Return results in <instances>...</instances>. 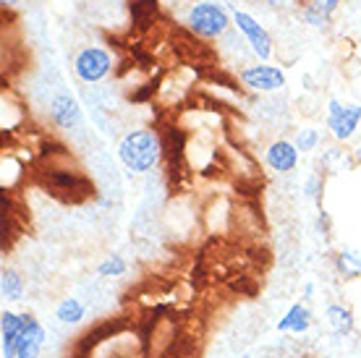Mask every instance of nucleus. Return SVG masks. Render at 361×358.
<instances>
[{"label": "nucleus", "mask_w": 361, "mask_h": 358, "mask_svg": "<svg viewBox=\"0 0 361 358\" xmlns=\"http://www.w3.org/2000/svg\"><path fill=\"white\" fill-rule=\"evenodd\" d=\"M163 142L149 128H134L118 144V157L131 173H147L160 162Z\"/></svg>", "instance_id": "nucleus-1"}, {"label": "nucleus", "mask_w": 361, "mask_h": 358, "mask_svg": "<svg viewBox=\"0 0 361 358\" xmlns=\"http://www.w3.org/2000/svg\"><path fill=\"white\" fill-rule=\"evenodd\" d=\"M131 16H134V24L136 27H149V24H154V18H157V13H160V8H157V0H131Z\"/></svg>", "instance_id": "nucleus-16"}, {"label": "nucleus", "mask_w": 361, "mask_h": 358, "mask_svg": "<svg viewBox=\"0 0 361 358\" xmlns=\"http://www.w3.org/2000/svg\"><path fill=\"white\" fill-rule=\"evenodd\" d=\"M233 21H235V27L244 32V37L249 39V45H252L254 53L259 55L262 61H267V58L272 55V39H270V35H267V32H264V29L259 27V24H257V21H254L249 13H244V11H235Z\"/></svg>", "instance_id": "nucleus-6"}, {"label": "nucleus", "mask_w": 361, "mask_h": 358, "mask_svg": "<svg viewBox=\"0 0 361 358\" xmlns=\"http://www.w3.org/2000/svg\"><path fill=\"white\" fill-rule=\"evenodd\" d=\"M21 332H24V314L8 311V309L0 314V353L3 358H16Z\"/></svg>", "instance_id": "nucleus-8"}, {"label": "nucleus", "mask_w": 361, "mask_h": 358, "mask_svg": "<svg viewBox=\"0 0 361 358\" xmlns=\"http://www.w3.org/2000/svg\"><path fill=\"white\" fill-rule=\"evenodd\" d=\"M241 81L254 92H275L286 87V73L275 66H249L241 71Z\"/></svg>", "instance_id": "nucleus-5"}, {"label": "nucleus", "mask_w": 361, "mask_h": 358, "mask_svg": "<svg viewBox=\"0 0 361 358\" xmlns=\"http://www.w3.org/2000/svg\"><path fill=\"white\" fill-rule=\"evenodd\" d=\"M335 269L345 280H353L361 275V249H341L335 254Z\"/></svg>", "instance_id": "nucleus-13"}, {"label": "nucleus", "mask_w": 361, "mask_h": 358, "mask_svg": "<svg viewBox=\"0 0 361 358\" xmlns=\"http://www.w3.org/2000/svg\"><path fill=\"white\" fill-rule=\"evenodd\" d=\"M126 259L121 257V254H110L108 259H102L97 264V275L99 278H121V275H126Z\"/></svg>", "instance_id": "nucleus-17"}, {"label": "nucleus", "mask_w": 361, "mask_h": 358, "mask_svg": "<svg viewBox=\"0 0 361 358\" xmlns=\"http://www.w3.org/2000/svg\"><path fill=\"white\" fill-rule=\"evenodd\" d=\"M304 16H307L309 24H314V27H319V24H325L327 16H330V11L325 8V3H314V6H309L307 11H304Z\"/></svg>", "instance_id": "nucleus-19"}, {"label": "nucleus", "mask_w": 361, "mask_h": 358, "mask_svg": "<svg viewBox=\"0 0 361 358\" xmlns=\"http://www.w3.org/2000/svg\"><path fill=\"white\" fill-rule=\"evenodd\" d=\"M361 123V108L359 105H341L338 99H330L327 108V125L338 142H345L356 134V128Z\"/></svg>", "instance_id": "nucleus-3"}, {"label": "nucleus", "mask_w": 361, "mask_h": 358, "mask_svg": "<svg viewBox=\"0 0 361 358\" xmlns=\"http://www.w3.org/2000/svg\"><path fill=\"white\" fill-rule=\"evenodd\" d=\"M317 142H319V134H317L314 128H301L293 144H296L298 152H312V149L317 147Z\"/></svg>", "instance_id": "nucleus-18"}, {"label": "nucleus", "mask_w": 361, "mask_h": 358, "mask_svg": "<svg viewBox=\"0 0 361 358\" xmlns=\"http://www.w3.org/2000/svg\"><path fill=\"white\" fill-rule=\"evenodd\" d=\"M264 160H267V165H270L272 171L290 173L293 168H296V162H298L296 144H290V142H272L270 149H267V154H264Z\"/></svg>", "instance_id": "nucleus-10"}, {"label": "nucleus", "mask_w": 361, "mask_h": 358, "mask_svg": "<svg viewBox=\"0 0 361 358\" xmlns=\"http://www.w3.org/2000/svg\"><path fill=\"white\" fill-rule=\"evenodd\" d=\"M3 6H13V3H18V0H0Z\"/></svg>", "instance_id": "nucleus-22"}, {"label": "nucleus", "mask_w": 361, "mask_h": 358, "mask_svg": "<svg viewBox=\"0 0 361 358\" xmlns=\"http://www.w3.org/2000/svg\"><path fill=\"white\" fill-rule=\"evenodd\" d=\"M338 3H341V0H325V8H327V11H333L335 6H338Z\"/></svg>", "instance_id": "nucleus-21"}, {"label": "nucleus", "mask_w": 361, "mask_h": 358, "mask_svg": "<svg viewBox=\"0 0 361 358\" xmlns=\"http://www.w3.org/2000/svg\"><path fill=\"white\" fill-rule=\"evenodd\" d=\"M42 345H45V327L35 314H24V332L18 340L16 358H39Z\"/></svg>", "instance_id": "nucleus-7"}, {"label": "nucleus", "mask_w": 361, "mask_h": 358, "mask_svg": "<svg viewBox=\"0 0 361 358\" xmlns=\"http://www.w3.org/2000/svg\"><path fill=\"white\" fill-rule=\"evenodd\" d=\"M189 29L204 39L220 37L228 29V13L215 3H197L189 11Z\"/></svg>", "instance_id": "nucleus-2"}, {"label": "nucleus", "mask_w": 361, "mask_h": 358, "mask_svg": "<svg viewBox=\"0 0 361 358\" xmlns=\"http://www.w3.org/2000/svg\"><path fill=\"white\" fill-rule=\"evenodd\" d=\"M55 319L61 324H79L84 319V304L79 298H63L61 304L55 306Z\"/></svg>", "instance_id": "nucleus-15"}, {"label": "nucleus", "mask_w": 361, "mask_h": 358, "mask_svg": "<svg viewBox=\"0 0 361 358\" xmlns=\"http://www.w3.org/2000/svg\"><path fill=\"white\" fill-rule=\"evenodd\" d=\"M356 160L361 162V147H359V149H356Z\"/></svg>", "instance_id": "nucleus-23"}, {"label": "nucleus", "mask_w": 361, "mask_h": 358, "mask_svg": "<svg viewBox=\"0 0 361 358\" xmlns=\"http://www.w3.org/2000/svg\"><path fill=\"white\" fill-rule=\"evenodd\" d=\"M110 55L105 50H99V47H87L82 53L76 55V61H73V71L82 81L87 84H94V81L105 79L110 73Z\"/></svg>", "instance_id": "nucleus-4"}, {"label": "nucleus", "mask_w": 361, "mask_h": 358, "mask_svg": "<svg viewBox=\"0 0 361 358\" xmlns=\"http://www.w3.org/2000/svg\"><path fill=\"white\" fill-rule=\"evenodd\" d=\"M312 290H314V285L307 283V288H304V298H312Z\"/></svg>", "instance_id": "nucleus-20"}, {"label": "nucleus", "mask_w": 361, "mask_h": 358, "mask_svg": "<svg viewBox=\"0 0 361 358\" xmlns=\"http://www.w3.org/2000/svg\"><path fill=\"white\" fill-rule=\"evenodd\" d=\"M312 324V311H309L307 304H293L288 311L280 316L278 322V332H290V335H304Z\"/></svg>", "instance_id": "nucleus-11"}, {"label": "nucleus", "mask_w": 361, "mask_h": 358, "mask_svg": "<svg viewBox=\"0 0 361 358\" xmlns=\"http://www.w3.org/2000/svg\"><path fill=\"white\" fill-rule=\"evenodd\" d=\"M50 116H53L55 125L61 128H73V125L82 123V108L71 94H58L50 102Z\"/></svg>", "instance_id": "nucleus-9"}, {"label": "nucleus", "mask_w": 361, "mask_h": 358, "mask_svg": "<svg viewBox=\"0 0 361 358\" xmlns=\"http://www.w3.org/2000/svg\"><path fill=\"white\" fill-rule=\"evenodd\" d=\"M325 319H327V327L333 330V335L338 338H345V335H351L353 327H356V316L348 306L343 304H330L325 309Z\"/></svg>", "instance_id": "nucleus-12"}, {"label": "nucleus", "mask_w": 361, "mask_h": 358, "mask_svg": "<svg viewBox=\"0 0 361 358\" xmlns=\"http://www.w3.org/2000/svg\"><path fill=\"white\" fill-rule=\"evenodd\" d=\"M0 296L6 301H21L24 298V280L16 269H3L0 275Z\"/></svg>", "instance_id": "nucleus-14"}]
</instances>
